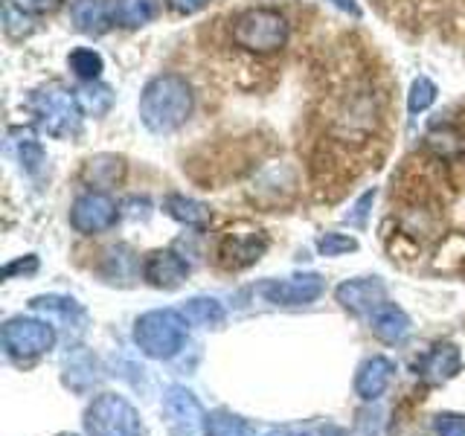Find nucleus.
<instances>
[{
	"label": "nucleus",
	"mask_w": 465,
	"mask_h": 436,
	"mask_svg": "<svg viewBox=\"0 0 465 436\" xmlns=\"http://www.w3.org/2000/svg\"><path fill=\"white\" fill-rule=\"evenodd\" d=\"M195 108V94L178 73H160L140 94V120L154 134L181 128Z\"/></svg>",
	"instance_id": "nucleus-1"
},
{
	"label": "nucleus",
	"mask_w": 465,
	"mask_h": 436,
	"mask_svg": "<svg viewBox=\"0 0 465 436\" xmlns=\"http://www.w3.org/2000/svg\"><path fill=\"white\" fill-rule=\"evenodd\" d=\"M288 33L291 29L285 15H280L276 9H247L230 26V35L236 41V47L259 55L282 50Z\"/></svg>",
	"instance_id": "nucleus-2"
},
{
	"label": "nucleus",
	"mask_w": 465,
	"mask_h": 436,
	"mask_svg": "<svg viewBox=\"0 0 465 436\" xmlns=\"http://www.w3.org/2000/svg\"><path fill=\"white\" fill-rule=\"evenodd\" d=\"M29 108H33L38 125L47 131L50 137L76 134L82 125V114H84L82 99L73 91H67L64 84L41 87V91H35L33 99H29Z\"/></svg>",
	"instance_id": "nucleus-3"
},
{
	"label": "nucleus",
	"mask_w": 465,
	"mask_h": 436,
	"mask_svg": "<svg viewBox=\"0 0 465 436\" xmlns=\"http://www.w3.org/2000/svg\"><path fill=\"white\" fill-rule=\"evenodd\" d=\"M183 334H186V320L178 312H149L137 320V332L134 338L140 349L152 358H169L183 346Z\"/></svg>",
	"instance_id": "nucleus-4"
},
{
	"label": "nucleus",
	"mask_w": 465,
	"mask_h": 436,
	"mask_svg": "<svg viewBox=\"0 0 465 436\" xmlns=\"http://www.w3.org/2000/svg\"><path fill=\"white\" fill-rule=\"evenodd\" d=\"M116 203L105 193H84L76 198L70 210V224L76 227L84 236H94L116 224Z\"/></svg>",
	"instance_id": "nucleus-5"
},
{
	"label": "nucleus",
	"mask_w": 465,
	"mask_h": 436,
	"mask_svg": "<svg viewBox=\"0 0 465 436\" xmlns=\"http://www.w3.org/2000/svg\"><path fill=\"white\" fill-rule=\"evenodd\" d=\"M87 428L96 436H137V416L120 399H102L87 413Z\"/></svg>",
	"instance_id": "nucleus-6"
},
{
	"label": "nucleus",
	"mask_w": 465,
	"mask_h": 436,
	"mask_svg": "<svg viewBox=\"0 0 465 436\" xmlns=\"http://www.w3.org/2000/svg\"><path fill=\"white\" fill-rule=\"evenodd\" d=\"M262 294L268 302L276 305H305L323 294V280L317 273H302V276H288V280H268L262 282Z\"/></svg>",
	"instance_id": "nucleus-7"
},
{
	"label": "nucleus",
	"mask_w": 465,
	"mask_h": 436,
	"mask_svg": "<svg viewBox=\"0 0 465 436\" xmlns=\"http://www.w3.org/2000/svg\"><path fill=\"white\" fill-rule=\"evenodd\" d=\"M53 329L41 320H9L4 329V343L15 355H38L53 346Z\"/></svg>",
	"instance_id": "nucleus-8"
},
{
	"label": "nucleus",
	"mask_w": 465,
	"mask_h": 436,
	"mask_svg": "<svg viewBox=\"0 0 465 436\" xmlns=\"http://www.w3.org/2000/svg\"><path fill=\"white\" fill-rule=\"evenodd\" d=\"M384 282L381 280H349L338 288V302L352 312H375L384 305Z\"/></svg>",
	"instance_id": "nucleus-9"
},
{
	"label": "nucleus",
	"mask_w": 465,
	"mask_h": 436,
	"mask_svg": "<svg viewBox=\"0 0 465 436\" xmlns=\"http://www.w3.org/2000/svg\"><path fill=\"white\" fill-rule=\"evenodd\" d=\"M189 273V265L174 251H157L145 259V280L157 288H178Z\"/></svg>",
	"instance_id": "nucleus-10"
},
{
	"label": "nucleus",
	"mask_w": 465,
	"mask_h": 436,
	"mask_svg": "<svg viewBox=\"0 0 465 436\" xmlns=\"http://www.w3.org/2000/svg\"><path fill=\"white\" fill-rule=\"evenodd\" d=\"M268 247V239L262 236V233H247V236H239V233H230L222 244V262L227 268H244L256 262L262 253H265Z\"/></svg>",
	"instance_id": "nucleus-11"
},
{
	"label": "nucleus",
	"mask_w": 465,
	"mask_h": 436,
	"mask_svg": "<svg viewBox=\"0 0 465 436\" xmlns=\"http://www.w3.org/2000/svg\"><path fill=\"white\" fill-rule=\"evenodd\" d=\"M407 329H411V320H407V314L399 309V305H378V309L372 312V332L378 334L381 341L392 343V341H401Z\"/></svg>",
	"instance_id": "nucleus-12"
},
{
	"label": "nucleus",
	"mask_w": 465,
	"mask_h": 436,
	"mask_svg": "<svg viewBox=\"0 0 465 436\" xmlns=\"http://www.w3.org/2000/svg\"><path fill=\"white\" fill-rule=\"evenodd\" d=\"M157 9H160V0H114V21L120 26H143L157 18Z\"/></svg>",
	"instance_id": "nucleus-13"
},
{
	"label": "nucleus",
	"mask_w": 465,
	"mask_h": 436,
	"mask_svg": "<svg viewBox=\"0 0 465 436\" xmlns=\"http://www.w3.org/2000/svg\"><path fill=\"white\" fill-rule=\"evenodd\" d=\"M70 18L82 33H102L108 26V4L105 0H73Z\"/></svg>",
	"instance_id": "nucleus-14"
},
{
	"label": "nucleus",
	"mask_w": 465,
	"mask_h": 436,
	"mask_svg": "<svg viewBox=\"0 0 465 436\" xmlns=\"http://www.w3.org/2000/svg\"><path fill=\"white\" fill-rule=\"evenodd\" d=\"M425 143L440 160H460L465 154V134L450 125H440V128L428 131Z\"/></svg>",
	"instance_id": "nucleus-15"
},
{
	"label": "nucleus",
	"mask_w": 465,
	"mask_h": 436,
	"mask_svg": "<svg viewBox=\"0 0 465 436\" xmlns=\"http://www.w3.org/2000/svg\"><path fill=\"white\" fill-rule=\"evenodd\" d=\"M163 210L174 218V222L189 224V227H201L210 222V210L203 207L201 201H193L186 195H169L163 201Z\"/></svg>",
	"instance_id": "nucleus-16"
},
{
	"label": "nucleus",
	"mask_w": 465,
	"mask_h": 436,
	"mask_svg": "<svg viewBox=\"0 0 465 436\" xmlns=\"http://www.w3.org/2000/svg\"><path fill=\"white\" fill-rule=\"evenodd\" d=\"M390 372H392V363L387 358H372L363 363L361 378H358V392L363 399H375L390 382Z\"/></svg>",
	"instance_id": "nucleus-17"
},
{
	"label": "nucleus",
	"mask_w": 465,
	"mask_h": 436,
	"mask_svg": "<svg viewBox=\"0 0 465 436\" xmlns=\"http://www.w3.org/2000/svg\"><path fill=\"white\" fill-rule=\"evenodd\" d=\"M67 64L70 70L76 73L82 82H96L102 76V70H105V62H102V55L96 50H87V47H79L67 55Z\"/></svg>",
	"instance_id": "nucleus-18"
},
{
	"label": "nucleus",
	"mask_w": 465,
	"mask_h": 436,
	"mask_svg": "<svg viewBox=\"0 0 465 436\" xmlns=\"http://www.w3.org/2000/svg\"><path fill=\"white\" fill-rule=\"evenodd\" d=\"M460 367V352L454 346H436L425 361V372H433V378H448Z\"/></svg>",
	"instance_id": "nucleus-19"
},
{
	"label": "nucleus",
	"mask_w": 465,
	"mask_h": 436,
	"mask_svg": "<svg viewBox=\"0 0 465 436\" xmlns=\"http://www.w3.org/2000/svg\"><path fill=\"white\" fill-rule=\"evenodd\" d=\"M183 314H186L189 320H195V323H207V326L222 323V320H224L222 302H218V300H207V297L189 300V302H186V309H183Z\"/></svg>",
	"instance_id": "nucleus-20"
},
{
	"label": "nucleus",
	"mask_w": 465,
	"mask_h": 436,
	"mask_svg": "<svg viewBox=\"0 0 465 436\" xmlns=\"http://www.w3.org/2000/svg\"><path fill=\"white\" fill-rule=\"evenodd\" d=\"M436 102V84L428 76H419L411 84V94H407V111L411 114H421L428 111Z\"/></svg>",
	"instance_id": "nucleus-21"
},
{
	"label": "nucleus",
	"mask_w": 465,
	"mask_h": 436,
	"mask_svg": "<svg viewBox=\"0 0 465 436\" xmlns=\"http://www.w3.org/2000/svg\"><path fill=\"white\" fill-rule=\"evenodd\" d=\"M4 26H6V33L12 38H21V35L33 33V18H29V12L21 4H12V0H6V4H4Z\"/></svg>",
	"instance_id": "nucleus-22"
},
{
	"label": "nucleus",
	"mask_w": 465,
	"mask_h": 436,
	"mask_svg": "<svg viewBox=\"0 0 465 436\" xmlns=\"http://www.w3.org/2000/svg\"><path fill=\"white\" fill-rule=\"evenodd\" d=\"M18 157H21V166L29 172V174H35L44 164V149H41V143L29 134V131H24L21 140H18Z\"/></svg>",
	"instance_id": "nucleus-23"
},
{
	"label": "nucleus",
	"mask_w": 465,
	"mask_h": 436,
	"mask_svg": "<svg viewBox=\"0 0 465 436\" xmlns=\"http://www.w3.org/2000/svg\"><path fill=\"white\" fill-rule=\"evenodd\" d=\"M207 431H210V436H251V428H247L242 419L222 416V413L207 421Z\"/></svg>",
	"instance_id": "nucleus-24"
},
{
	"label": "nucleus",
	"mask_w": 465,
	"mask_h": 436,
	"mask_svg": "<svg viewBox=\"0 0 465 436\" xmlns=\"http://www.w3.org/2000/svg\"><path fill=\"white\" fill-rule=\"evenodd\" d=\"M79 99H82V105L87 108V111H94V114H105L108 108H111V102H114V96H111V91L108 87H99V84H87L84 91L79 94Z\"/></svg>",
	"instance_id": "nucleus-25"
},
{
	"label": "nucleus",
	"mask_w": 465,
	"mask_h": 436,
	"mask_svg": "<svg viewBox=\"0 0 465 436\" xmlns=\"http://www.w3.org/2000/svg\"><path fill=\"white\" fill-rule=\"evenodd\" d=\"M317 247H320V253H323V256H338V253L355 251L358 242L352 236H343V233H326V236L317 242Z\"/></svg>",
	"instance_id": "nucleus-26"
},
{
	"label": "nucleus",
	"mask_w": 465,
	"mask_h": 436,
	"mask_svg": "<svg viewBox=\"0 0 465 436\" xmlns=\"http://www.w3.org/2000/svg\"><path fill=\"white\" fill-rule=\"evenodd\" d=\"M436 431H440L442 436H465V419L440 416V421H436Z\"/></svg>",
	"instance_id": "nucleus-27"
},
{
	"label": "nucleus",
	"mask_w": 465,
	"mask_h": 436,
	"mask_svg": "<svg viewBox=\"0 0 465 436\" xmlns=\"http://www.w3.org/2000/svg\"><path fill=\"white\" fill-rule=\"evenodd\" d=\"M375 201V189H370V193H363L355 203V210L346 215V222L349 224H363V215H367V207Z\"/></svg>",
	"instance_id": "nucleus-28"
},
{
	"label": "nucleus",
	"mask_w": 465,
	"mask_h": 436,
	"mask_svg": "<svg viewBox=\"0 0 465 436\" xmlns=\"http://www.w3.org/2000/svg\"><path fill=\"white\" fill-rule=\"evenodd\" d=\"M166 4L178 15H195V12H201L203 6H207L210 0H166Z\"/></svg>",
	"instance_id": "nucleus-29"
},
{
	"label": "nucleus",
	"mask_w": 465,
	"mask_h": 436,
	"mask_svg": "<svg viewBox=\"0 0 465 436\" xmlns=\"http://www.w3.org/2000/svg\"><path fill=\"white\" fill-rule=\"evenodd\" d=\"M26 12H53L62 6V0H18Z\"/></svg>",
	"instance_id": "nucleus-30"
},
{
	"label": "nucleus",
	"mask_w": 465,
	"mask_h": 436,
	"mask_svg": "<svg viewBox=\"0 0 465 436\" xmlns=\"http://www.w3.org/2000/svg\"><path fill=\"white\" fill-rule=\"evenodd\" d=\"M329 4L334 9H341L346 15H352V18H361V6H358V0H329Z\"/></svg>",
	"instance_id": "nucleus-31"
},
{
	"label": "nucleus",
	"mask_w": 465,
	"mask_h": 436,
	"mask_svg": "<svg viewBox=\"0 0 465 436\" xmlns=\"http://www.w3.org/2000/svg\"><path fill=\"white\" fill-rule=\"evenodd\" d=\"M35 268H38V262H35V256H29L26 262H12V265H6L4 276H12L15 271H35Z\"/></svg>",
	"instance_id": "nucleus-32"
},
{
	"label": "nucleus",
	"mask_w": 465,
	"mask_h": 436,
	"mask_svg": "<svg viewBox=\"0 0 465 436\" xmlns=\"http://www.w3.org/2000/svg\"><path fill=\"white\" fill-rule=\"evenodd\" d=\"M271 436H305V433H297V431H280V433H271Z\"/></svg>",
	"instance_id": "nucleus-33"
}]
</instances>
